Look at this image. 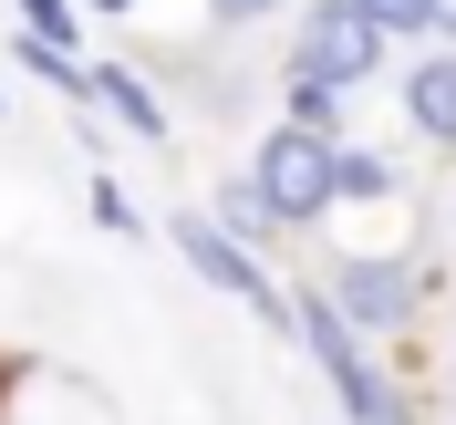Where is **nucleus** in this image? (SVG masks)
Returning <instances> with one entry per match:
<instances>
[{"label": "nucleus", "mask_w": 456, "mask_h": 425, "mask_svg": "<svg viewBox=\"0 0 456 425\" xmlns=\"http://www.w3.org/2000/svg\"><path fill=\"white\" fill-rule=\"evenodd\" d=\"M290 332H301V353L322 364V384H332V405L353 425H415V405L395 395V373H384V353H373V332H353V312H342L332 290H290Z\"/></svg>", "instance_id": "f257e3e1"}, {"label": "nucleus", "mask_w": 456, "mask_h": 425, "mask_svg": "<svg viewBox=\"0 0 456 425\" xmlns=\"http://www.w3.org/2000/svg\"><path fill=\"white\" fill-rule=\"evenodd\" d=\"M167 239H176V259H187V270H198V281L218 290V301H239L249 322L290 332V290L270 281V270H259V249H249V239H239V228L218 218V208H176V218H167Z\"/></svg>", "instance_id": "f03ea898"}, {"label": "nucleus", "mask_w": 456, "mask_h": 425, "mask_svg": "<svg viewBox=\"0 0 456 425\" xmlns=\"http://www.w3.org/2000/svg\"><path fill=\"white\" fill-rule=\"evenodd\" d=\"M332 145L342 135H312V125H270L259 135V156H249V176L270 187V208H281V228H312V218H332Z\"/></svg>", "instance_id": "7ed1b4c3"}, {"label": "nucleus", "mask_w": 456, "mask_h": 425, "mask_svg": "<svg viewBox=\"0 0 456 425\" xmlns=\"http://www.w3.org/2000/svg\"><path fill=\"white\" fill-rule=\"evenodd\" d=\"M290 73H322V84L363 94L373 73H384V31L353 11V0H312V11H301V42H290Z\"/></svg>", "instance_id": "20e7f679"}, {"label": "nucleus", "mask_w": 456, "mask_h": 425, "mask_svg": "<svg viewBox=\"0 0 456 425\" xmlns=\"http://www.w3.org/2000/svg\"><path fill=\"white\" fill-rule=\"evenodd\" d=\"M322 290L353 312V332L404 342V332H415V290H426V270H415V259H332V270H322Z\"/></svg>", "instance_id": "39448f33"}, {"label": "nucleus", "mask_w": 456, "mask_h": 425, "mask_svg": "<svg viewBox=\"0 0 456 425\" xmlns=\"http://www.w3.org/2000/svg\"><path fill=\"white\" fill-rule=\"evenodd\" d=\"M404 125H415L436 156H456V53H426L404 73Z\"/></svg>", "instance_id": "423d86ee"}, {"label": "nucleus", "mask_w": 456, "mask_h": 425, "mask_svg": "<svg viewBox=\"0 0 456 425\" xmlns=\"http://www.w3.org/2000/svg\"><path fill=\"white\" fill-rule=\"evenodd\" d=\"M94 104L125 125V135H145V145H167L176 125H167V104L145 94V73H125V62H94Z\"/></svg>", "instance_id": "0eeeda50"}, {"label": "nucleus", "mask_w": 456, "mask_h": 425, "mask_svg": "<svg viewBox=\"0 0 456 425\" xmlns=\"http://www.w3.org/2000/svg\"><path fill=\"white\" fill-rule=\"evenodd\" d=\"M404 176L395 156H373V145H332V208H384Z\"/></svg>", "instance_id": "6e6552de"}, {"label": "nucleus", "mask_w": 456, "mask_h": 425, "mask_svg": "<svg viewBox=\"0 0 456 425\" xmlns=\"http://www.w3.org/2000/svg\"><path fill=\"white\" fill-rule=\"evenodd\" d=\"M281 104H290V125L342 135V84H322V73H290V62H281Z\"/></svg>", "instance_id": "1a4fd4ad"}, {"label": "nucleus", "mask_w": 456, "mask_h": 425, "mask_svg": "<svg viewBox=\"0 0 456 425\" xmlns=\"http://www.w3.org/2000/svg\"><path fill=\"white\" fill-rule=\"evenodd\" d=\"M218 218L239 228L249 249H259V239H281V208H270V187H259V176H228V187H218Z\"/></svg>", "instance_id": "9d476101"}, {"label": "nucleus", "mask_w": 456, "mask_h": 425, "mask_svg": "<svg viewBox=\"0 0 456 425\" xmlns=\"http://www.w3.org/2000/svg\"><path fill=\"white\" fill-rule=\"evenodd\" d=\"M353 11H363L384 42H426V31H436V0H353Z\"/></svg>", "instance_id": "9b49d317"}, {"label": "nucleus", "mask_w": 456, "mask_h": 425, "mask_svg": "<svg viewBox=\"0 0 456 425\" xmlns=\"http://www.w3.org/2000/svg\"><path fill=\"white\" fill-rule=\"evenodd\" d=\"M21 31H42V42H84V11H73V0H21Z\"/></svg>", "instance_id": "f8f14e48"}, {"label": "nucleus", "mask_w": 456, "mask_h": 425, "mask_svg": "<svg viewBox=\"0 0 456 425\" xmlns=\"http://www.w3.org/2000/svg\"><path fill=\"white\" fill-rule=\"evenodd\" d=\"M94 218L114 228V239H145V218H135V198L114 187V176H94Z\"/></svg>", "instance_id": "ddd939ff"}, {"label": "nucleus", "mask_w": 456, "mask_h": 425, "mask_svg": "<svg viewBox=\"0 0 456 425\" xmlns=\"http://www.w3.org/2000/svg\"><path fill=\"white\" fill-rule=\"evenodd\" d=\"M270 11H281V0H208V21H218V31H249V21H270Z\"/></svg>", "instance_id": "4468645a"}, {"label": "nucleus", "mask_w": 456, "mask_h": 425, "mask_svg": "<svg viewBox=\"0 0 456 425\" xmlns=\"http://www.w3.org/2000/svg\"><path fill=\"white\" fill-rule=\"evenodd\" d=\"M436 42H456V0H436Z\"/></svg>", "instance_id": "2eb2a0df"}, {"label": "nucleus", "mask_w": 456, "mask_h": 425, "mask_svg": "<svg viewBox=\"0 0 456 425\" xmlns=\"http://www.w3.org/2000/svg\"><path fill=\"white\" fill-rule=\"evenodd\" d=\"M84 11H104V21H125V11H135V0H84Z\"/></svg>", "instance_id": "dca6fc26"}, {"label": "nucleus", "mask_w": 456, "mask_h": 425, "mask_svg": "<svg viewBox=\"0 0 456 425\" xmlns=\"http://www.w3.org/2000/svg\"><path fill=\"white\" fill-rule=\"evenodd\" d=\"M73 425H94V415H73Z\"/></svg>", "instance_id": "f3484780"}]
</instances>
